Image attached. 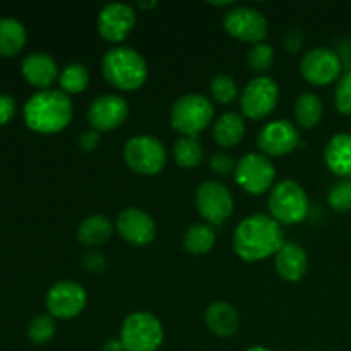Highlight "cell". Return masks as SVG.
<instances>
[{
    "label": "cell",
    "instance_id": "3",
    "mask_svg": "<svg viewBox=\"0 0 351 351\" xmlns=\"http://www.w3.org/2000/svg\"><path fill=\"white\" fill-rule=\"evenodd\" d=\"M103 77L120 91H137L149 75L146 60L137 50L123 45L110 48L101 58Z\"/></svg>",
    "mask_w": 351,
    "mask_h": 351
},
{
    "label": "cell",
    "instance_id": "1",
    "mask_svg": "<svg viewBox=\"0 0 351 351\" xmlns=\"http://www.w3.org/2000/svg\"><path fill=\"white\" fill-rule=\"evenodd\" d=\"M283 226L271 215H250L233 232V250L245 263H257L276 256L283 247Z\"/></svg>",
    "mask_w": 351,
    "mask_h": 351
},
{
    "label": "cell",
    "instance_id": "27",
    "mask_svg": "<svg viewBox=\"0 0 351 351\" xmlns=\"http://www.w3.org/2000/svg\"><path fill=\"white\" fill-rule=\"evenodd\" d=\"M171 151H173V158L178 167L185 170L197 168L204 160V149L197 137H178Z\"/></svg>",
    "mask_w": 351,
    "mask_h": 351
},
{
    "label": "cell",
    "instance_id": "28",
    "mask_svg": "<svg viewBox=\"0 0 351 351\" xmlns=\"http://www.w3.org/2000/svg\"><path fill=\"white\" fill-rule=\"evenodd\" d=\"M89 79L91 75H89L88 67L84 64L74 62L62 69L58 75V84H60V91H64L65 95H79L88 88Z\"/></svg>",
    "mask_w": 351,
    "mask_h": 351
},
{
    "label": "cell",
    "instance_id": "43",
    "mask_svg": "<svg viewBox=\"0 0 351 351\" xmlns=\"http://www.w3.org/2000/svg\"><path fill=\"white\" fill-rule=\"evenodd\" d=\"M245 351H273V350L266 348V346H252V348H249V350H245Z\"/></svg>",
    "mask_w": 351,
    "mask_h": 351
},
{
    "label": "cell",
    "instance_id": "21",
    "mask_svg": "<svg viewBox=\"0 0 351 351\" xmlns=\"http://www.w3.org/2000/svg\"><path fill=\"white\" fill-rule=\"evenodd\" d=\"M324 163L335 175L351 177V132H339L324 147Z\"/></svg>",
    "mask_w": 351,
    "mask_h": 351
},
{
    "label": "cell",
    "instance_id": "31",
    "mask_svg": "<svg viewBox=\"0 0 351 351\" xmlns=\"http://www.w3.org/2000/svg\"><path fill=\"white\" fill-rule=\"evenodd\" d=\"M55 329H57L55 319L50 314H40L29 322L27 336L34 345H45L55 336Z\"/></svg>",
    "mask_w": 351,
    "mask_h": 351
},
{
    "label": "cell",
    "instance_id": "14",
    "mask_svg": "<svg viewBox=\"0 0 351 351\" xmlns=\"http://www.w3.org/2000/svg\"><path fill=\"white\" fill-rule=\"evenodd\" d=\"M47 311L53 319H74L84 311L88 293L77 281H58L47 293Z\"/></svg>",
    "mask_w": 351,
    "mask_h": 351
},
{
    "label": "cell",
    "instance_id": "10",
    "mask_svg": "<svg viewBox=\"0 0 351 351\" xmlns=\"http://www.w3.org/2000/svg\"><path fill=\"white\" fill-rule=\"evenodd\" d=\"M223 27L232 38L250 45L264 43L269 33L266 16L261 10L245 5H235L226 10Z\"/></svg>",
    "mask_w": 351,
    "mask_h": 351
},
{
    "label": "cell",
    "instance_id": "25",
    "mask_svg": "<svg viewBox=\"0 0 351 351\" xmlns=\"http://www.w3.org/2000/svg\"><path fill=\"white\" fill-rule=\"evenodd\" d=\"M26 45V29L23 23L14 17H2L0 19V55L12 57L19 53Z\"/></svg>",
    "mask_w": 351,
    "mask_h": 351
},
{
    "label": "cell",
    "instance_id": "4",
    "mask_svg": "<svg viewBox=\"0 0 351 351\" xmlns=\"http://www.w3.org/2000/svg\"><path fill=\"white\" fill-rule=\"evenodd\" d=\"M215 120V105L199 93H187L177 98L170 110V123L180 136L197 137Z\"/></svg>",
    "mask_w": 351,
    "mask_h": 351
},
{
    "label": "cell",
    "instance_id": "23",
    "mask_svg": "<svg viewBox=\"0 0 351 351\" xmlns=\"http://www.w3.org/2000/svg\"><path fill=\"white\" fill-rule=\"evenodd\" d=\"M113 233V225L108 216L89 215L77 226V240L88 247H99L108 242Z\"/></svg>",
    "mask_w": 351,
    "mask_h": 351
},
{
    "label": "cell",
    "instance_id": "40",
    "mask_svg": "<svg viewBox=\"0 0 351 351\" xmlns=\"http://www.w3.org/2000/svg\"><path fill=\"white\" fill-rule=\"evenodd\" d=\"M103 351H123V346H122V341H120V338L108 339V341L103 345Z\"/></svg>",
    "mask_w": 351,
    "mask_h": 351
},
{
    "label": "cell",
    "instance_id": "41",
    "mask_svg": "<svg viewBox=\"0 0 351 351\" xmlns=\"http://www.w3.org/2000/svg\"><path fill=\"white\" fill-rule=\"evenodd\" d=\"M209 3L215 7H228V9L235 7V2H233V0H226V2H209Z\"/></svg>",
    "mask_w": 351,
    "mask_h": 351
},
{
    "label": "cell",
    "instance_id": "22",
    "mask_svg": "<svg viewBox=\"0 0 351 351\" xmlns=\"http://www.w3.org/2000/svg\"><path fill=\"white\" fill-rule=\"evenodd\" d=\"M245 136V120L240 113L226 112L213 123V137L216 144L225 149L235 147Z\"/></svg>",
    "mask_w": 351,
    "mask_h": 351
},
{
    "label": "cell",
    "instance_id": "42",
    "mask_svg": "<svg viewBox=\"0 0 351 351\" xmlns=\"http://www.w3.org/2000/svg\"><path fill=\"white\" fill-rule=\"evenodd\" d=\"M137 5L141 7V9H153V7L158 5L156 0H153V2H139Z\"/></svg>",
    "mask_w": 351,
    "mask_h": 351
},
{
    "label": "cell",
    "instance_id": "37",
    "mask_svg": "<svg viewBox=\"0 0 351 351\" xmlns=\"http://www.w3.org/2000/svg\"><path fill=\"white\" fill-rule=\"evenodd\" d=\"M16 115V101L12 96L0 93V125L9 122Z\"/></svg>",
    "mask_w": 351,
    "mask_h": 351
},
{
    "label": "cell",
    "instance_id": "12",
    "mask_svg": "<svg viewBox=\"0 0 351 351\" xmlns=\"http://www.w3.org/2000/svg\"><path fill=\"white\" fill-rule=\"evenodd\" d=\"M300 72L308 84L328 86L343 75V62L336 50L317 47L302 57Z\"/></svg>",
    "mask_w": 351,
    "mask_h": 351
},
{
    "label": "cell",
    "instance_id": "17",
    "mask_svg": "<svg viewBox=\"0 0 351 351\" xmlns=\"http://www.w3.org/2000/svg\"><path fill=\"white\" fill-rule=\"evenodd\" d=\"M115 228L127 243L134 247L149 245L156 237V223L139 208H125L115 219Z\"/></svg>",
    "mask_w": 351,
    "mask_h": 351
},
{
    "label": "cell",
    "instance_id": "24",
    "mask_svg": "<svg viewBox=\"0 0 351 351\" xmlns=\"http://www.w3.org/2000/svg\"><path fill=\"white\" fill-rule=\"evenodd\" d=\"M295 120L302 129H314L324 115V103L315 93H302L295 101Z\"/></svg>",
    "mask_w": 351,
    "mask_h": 351
},
{
    "label": "cell",
    "instance_id": "15",
    "mask_svg": "<svg viewBox=\"0 0 351 351\" xmlns=\"http://www.w3.org/2000/svg\"><path fill=\"white\" fill-rule=\"evenodd\" d=\"M257 146L267 158L287 156L300 146L298 127L288 120L267 122L257 134Z\"/></svg>",
    "mask_w": 351,
    "mask_h": 351
},
{
    "label": "cell",
    "instance_id": "18",
    "mask_svg": "<svg viewBox=\"0 0 351 351\" xmlns=\"http://www.w3.org/2000/svg\"><path fill=\"white\" fill-rule=\"evenodd\" d=\"M21 71H23L24 79L40 91L50 89V86L60 75L57 62L53 60L51 55L45 53V51H33V53L26 55L23 65H21Z\"/></svg>",
    "mask_w": 351,
    "mask_h": 351
},
{
    "label": "cell",
    "instance_id": "9",
    "mask_svg": "<svg viewBox=\"0 0 351 351\" xmlns=\"http://www.w3.org/2000/svg\"><path fill=\"white\" fill-rule=\"evenodd\" d=\"M195 208L208 225L219 226L230 219L235 201L226 185L221 182L208 180L199 184L195 189Z\"/></svg>",
    "mask_w": 351,
    "mask_h": 351
},
{
    "label": "cell",
    "instance_id": "19",
    "mask_svg": "<svg viewBox=\"0 0 351 351\" xmlns=\"http://www.w3.org/2000/svg\"><path fill=\"white\" fill-rule=\"evenodd\" d=\"M274 266L285 281L297 283L305 276L308 267L307 252L295 242H285L274 256Z\"/></svg>",
    "mask_w": 351,
    "mask_h": 351
},
{
    "label": "cell",
    "instance_id": "2",
    "mask_svg": "<svg viewBox=\"0 0 351 351\" xmlns=\"http://www.w3.org/2000/svg\"><path fill=\"white\" fill-rule=\"evenodd\" d=\"M23 115L26 125L34 132L58 134L71 123L74 103L60 89H45L24 103Z\"/></svg>",
    "mask_w": 351,
    "mask_h": 351
},
{
    "label": "cell",
    "instance_id": "13",
    "mask_svg": "<svg viewBox=\"0 0 351 351\" xmlns=\"http://www.w3.org/2000/svg\"><path fill=\"white\" fill-rule=\"evenodd\" d=\"M136 10L132 5L122 2L106 3L98 14L96 27L99 36L112 45H120L129 38L136 27Z\"/></svg>",
    "mask_w": 351,
    "mask_h": 351
},
{
    "label": "cell",
    "instance_id": "34",
    "mask_svg": "<svg viewBox=\"0 0 351 351\" xmlns=\"http://www.w3.org/2000/svg\"><path fill=\"white\" fill-rule=\"evenodd\" d=\"M211 170L218 175H228L232 171H235L237 163L233 161V158L226 153H216L211 156Z\"/></svg>",
    "mask_w": 351,
    "mask_h": 351
},
{
    "label": "cell",
    "instance_id": "20",
    "mask_svg": "<svg viewBox=\"0 0 351 351\" xmlns=\"http://www.w3.org/2000/svg\"><path fill=\"white\" fill-rule=\"evenodd\" d=\"M206 326L218 338H232L240 328V315L228 302H213L204 315Z\"/></svg>",
    "mask_w": 351,
    "mask_h": 351
},
{
    "label": "cell",
    "instance_id": "39",
    "mask_svg": "<svg viewBox=\"0 0 351 351\" xmlns=\"http://www.w3.org/2000/svg\"><path fill=\"white\" fill-rule=\"evenodd\" d=\"M336 53L339 55L343 62V67H346V71H351V38H346L339 43V48L336 50Z\"/></svg>",
    "mask_w": 351,
    "mask_h": 351
},
{
    "label": "cell",
    "instance_id": "35",
    "mask_svg": "<svg viewBox=\"0 0 351 351\" xmlns=\"http://www.w3.org/2000/svg\"><path fill=\"white\" fill-rule=\"evenodd\" d=\"M283 47L288 53H298L300 48L304 47V33H302L300 27L293 26L285 33L283 36Z\"/></svg>",
    "mask_w": 351,
    "mask_h": 351
},
{
    "label": "cell",
    "instance_id": "7",
    "mask_svg": "<svg viewBox=\"0 0 351 351\" xmlns=\"http://www.w3.org/2000/svg\"><path fill=\"white\" fill-rule=\"evenodd\" d=\"M123 160L139 175H158L167 167V149L158 137L139 134L130 137L123 146Z\"/></svg>",
    "mask_w": 351,
    "mask_h": 351
},
{
    "label": "cell",
    "instance_id": "26",
    "mask_svg": "<svg viewBox=\"0 0 351 351\" xmlns=\"http://www.w3.org/2000/svg\"><path fill=\"white\" fill-rule=\"evenodd\" d=\"M216 243V232L208 223H195L189 226L184 235V247L194 256H204L211 252Z\"/></svg>",
    "mask_w": 351,
    "mask_h": 351
},
{
    "label": "cell",
    "instance_id": "30",
    "mask_svg": "<svg viewBox=\"0 0 351 351\" xmlns=\"http://www.w3.org/2000/svg\"><path fill=\"white\" fill-rule=\"evenodd\" d=\"M247 62L249 67L259 75H264L274 64V48L269 43H257L252 45L247 55Z\"/></svg>",
    "mask_w": 351,
    "mask_h": 351
},
{
    "label": "cell",
    "instance_id": "6",
    "mask_svg": "<svg viewBox=\"0 0 351 351\" xmlns=\"http://www.w3.org/2000/svg\"><path fill=\"white\" fill-rule=\"evenodd\" d=\"M119 338L123 351H156L165 338L163 324L151 312H132L123 319Z\"/></svg>",
    "mask_w": 351,
    "mask_h": 351
},
{
    "label": "cell",
    "instance_id": "36",
    "mask_svg": "<svg viewBox=\"0 0 351 351\" xmlns=\"http://www.w3.org/2000/svg\"><path fill=\"white\" fill-rule=\"evenodd\" d=\"M82 267L89 273H99L106 267V257L98 250H91L82 257Z\"/></svg>",
    "mask_w": 351,
    "mask_h": 351
},
{
    "label": "cell",
    "instance_id": "29",
    "mask_svg": "<svg viewBox=\"0 0 351 351\" xmlns=\"http://www.w3.org/2000/svg\"><path fill=\"white\" fill-rule=\"evenodd\" d=\"M209 91H211L213 99L221 103V105H230V103L235 101L237 98H240L237 81L228 74H216L215 77L211 79Z\"/></svg>",
    "mask_w": 351,
    "mask_h": 351
},
{
    "label": "cell",
    "instance_id": "38",
    "mask_svg": "<svg viewBox=\"0 0 351 351\" xmlns=\"http://www.w3.org/2000/svg\"><path fill=\"white\" fill-rule=\"evenodd\" d=\"M99 141H101V136H99L98 130H86L79 136V146L84 151H95L99 146Z\"/></svg>",
    "mask_w": 351,
    "mask_h": 351
},
{
    "label": "cell",
    "instance_id": "11",
    "mask_svg": "<svg viewBox=\"0 0 351 351\" xmlns=\"http://www.w3.org/2000/svg\"><path fill=\"white\" fill-rule=\"evenodd\" d=\"M239 99L242 115H245L247 119H266L280 101V86L273 77L257 75L243 88Z\"/></svg>",
    "mask_w": 351,
    "mask_h": 351
},
{
    "label": "cell",
    "instance_id": "32",
    "mask_svg": "<svg viewBox=\"0 0 351 351\" xmlns=\"http://www.w3.org/2000/svg\"><path fill=\"white\" fill-rule=\"evenodd\" d=\"M328 202L335 211H351V178L336 182L328 194Z\"/></svg>",
    "mask_w": 351,
    "mask_h": 351
},
{
    "label": "cell",
    "instance_id": "5",
    "mask_svg": "<svg viewBox=\"0 0 351 351\" xmlns=\"http://www.w3.org/2000/svg\"><path fill=\"white\" fill-rule=\"evenodd\" d=\"M267 208H269L271 216L281 226L297 225L308 216L311 201L305 189L298 182L287 178L274 184V187L269 191Z\"/></svg>",
    "mask_w": 351,
    "mask_h": 351
},
{
    "label": "cell",
    "instance_id": "33",
    "mask_svg": "<svg viewBox=\"0 0 351 351\" xmlns=\"http://www.w3.org/2000/svg\"><path fill=\"white\" fill-rule=\"evenodd\" d=\"M335 105L339 113L351 117V71H345L341 77L338 79L335 91Z\"/></svg>",
    "mask_w": 351,
    "mask_h": 351
},
{
    "label": "cell",
    "instance_id": "8",
    "mask_svg": "<svg viewBox=\"0 0 351 351\" xmlns=\"http://www.w3.org/2000/svg\"><path fill=\"white\" fill-rule=\"evenodd\" d=\"M233 175L239 187L252 195L269 192L276 184V168L263 153H249L240 158Z\"/></svg>",
    "mask_w": 351,
    "mask_h": 351
},
{
    "label": "cell",
    "instance_id": "16",
    "mask_svg": "<svg viewBox=\"0 0 351 351\" xmlns=\"http://www.w3.org/2000/svg\"><path fill=\"white\" fill-rule=\"evenodd\" d=\"M129 117V103L117 93H105L89 103L88 122L98 132H110Z\"/></svg>",
    "mask_w": 351,
    "mask_h": 351
}]
</instances>
